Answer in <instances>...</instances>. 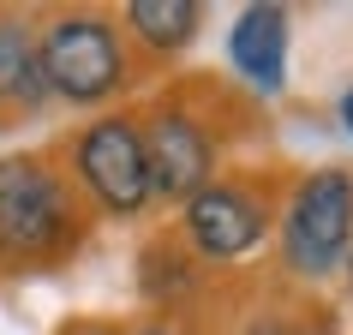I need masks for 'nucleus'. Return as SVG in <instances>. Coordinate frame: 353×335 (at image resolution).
<instances>
[{
    "mask_svg": "<svg viewBox=\"0 0 353 335\" xmlns=\"http://www.w3.org/2000/svg\"><path fill=\"white\" fill-rule=\"evenodd\" d=\"M263 227H270V216L245 186H204L186 204V234L204 258H240L263 240Z\"/></svg>",
    "mask_w": 353,
    "mask_h": 335,
    "instance_id": "423d86ee",
    "label": "nucleus"
},
{
    "mask_svg": "<svg viewBox=\"0 0 353 335\" xmlns=\"http://www.w3.org/2000/svg\"><path fill=\"white\" fill-rule=\"evenodd\" d=\"M84 335H108V329H84Z\"/></svg>",
    "mask_w": 353,
    "mask_h": 335,
    "instance_id": "ddd939ff",
    "label": "nucleus"
},
{
    "mask_svg": "<svg viewBox=\"0 0 353 335\" xmlns=\"http://www.w3.org/2000/svg\"><path fill=\"white\" fill-rule=\"evenodd\" d=\"M42 72L66 102H102L126 84V54L102 12H60L42 30Z\"/></svg>",
    "mask_w": 353,
    "mask_h": 335,
    "instance_id": "f03ea898",
    "label": "nucleus"
},
{
    "mask_svg": "<svg viewBox=\"0 0 353 335\" xmlns=\"http://www.w3.org/2000/svg\"><path fill=\"white\" fill-rule=\"evenodd\" d=\"M353 240V180L341 168H317L299 180L288 222H281V252L299 276H330Z\"/></svg>",
    "mask_w": 353,
    "mask_h": 335,
    "instance_id": "7ed1b4c3",
    "label": "nucleus"
},
{
    "mask_svg": "<svg viewBox=\"0 0 353 335\" xmlns=\"http://www.w3.org/2000/svg\"><path fill=\"white\" fill-rule=\"evenodd\" d=\"M228 60L245 84L281 90V78H288V12L281 6H245L228 30Z\"/></svg>",
    "mask_w": 353,
    "mask_h": 335,
    "instance_id": "0eeeda50",
    "label": "nucleus"
},
{
    "mask_svg": "<svg viewBox=\"0 0 353 335\" xmlns=\"http://www.w3.org/2000/svg\"><path fill=\"white\" fill-rule=\"evenodd\" d=\"M72 162H78V180L96 192V204L108 210V216H138L150 204V192H156L144 132L132 126V120H120V114L78 132Z\"/></svg>",
    "mask_w": 353,
    "mask_h": 335,
    "instance_id": "20e7f679",
    "label": "nucleus"
},
{
    "mask_svg": "<svg viewBox=\"0 0 353 335\" xmlns=\"http://www.w3.org/2000/svg\"><path fill=\"white\" fill-rule=\"evenodd\" d=\"M78 240V204L60 174L37 156L0 162V245L12 258H60Z\"/></svg>",
    "mask_w": 353,
    "mask_h": 335,
    "instance_id": "f257e3e1",
    "label": "nucleus"
},
{
    "mask_svg": "<svg viewBox=\"0 0 353 335\" xmlns=\"http://www.w3.org/2000/svg\"><path fill=\"white\" fill-rule=\"evenodd\" d=\"M198 6L192 0H132L126 6V24L132 37L144 42V48H156V54H174V48H186L192 37H198Z\"/></svg>",
    "mask_w": 353,
    "mask_h": 335,
    "instance_id": "1a4fd4ad",
    "label": "nucleus"
},
{
    "mask_svg": "<svg viewBox=\"0 0 353 335\" xmlns=\"http://www.w3.org/2000/svg\"><path fill=\"white\" fill-rule=\"evenodd\" d=\"M0 252H6V245H0Z\"/></svg>",
    "mask_w": 353,
    "mask_h": 335,
    "instance_id": "4468645a",
    "label": "nucleus"
},
{
    "mask_svg": "<svg viewBox=\"0 0 353 335\" xmlns=\"http://www.w3.org/2000/svg\"><path fill=\"white\" fill-rule=\"evenodd\" d=\"M138 335H174V329H162V323H150V329H138Z\"/></svg>",
    "mask_w": 353,
    "mask_h": 335,
    "instance_id": "f8f14e48",
    "label": "nucleus"
},
{
    "mask_svg": "<svg viewBox=\"0 0 353 335\" xmlns=\"http://www.w3.org/2000/svg\"><path fill=\"white\" fill-rule=\"evenodd\" d=\"M42 96H48L42 42L30 37V24L0 19V102L6 108H42Z\"/></svg>",
    "mask_w": 353,
    "mask_h": 335,
    "instance_id": "6e6552de",
    "label": "nucleus"
},
{
    "mask_svg": "<svg viewBox=\"0 0 353 335\" xmlns=\"http://www.w3.org/2000/svg\"><path fill=\"white\" fill-rule=\"evenodd\" d=\"M144 150H150V174H156V192H162V198H186L192 204V198L210 186L216 156H210V138H204V126H198L192 114H180V108L150 114Z\"/></svg>",
    "mask_w": 353,
    "mask_h": 335,
    "instance_id": "39448f33",
    "label": "nucleus"
},
{
    "mask_svg": "<svg viewBox=\"0 0 353 335\" xmlns=\"http://www.w3.org/2000/svg\"><path fill=\"white\" fill-rule=\"evenodd\" d=\"M245 335H335V323L330 317H305V323H299V317H258V323H252V329Z\"/></svg>",
    "mask_w": 353,
    "mask_h": 335,
    "instance_id": "9d476101",
    "label": "nucleus"
},
{
    "mask_svg": "<svg viewBox=\"0 0 353 335\" xmlns=\"http://www.w3.org/2000/svg\"><path fill=\"white\" fill-rule=\"evenodd\" d=\"M341 120H347V132H353V90L341 96Z\"/></svg>",
    "mask_w": 353,
    "mask_h": 335,
    "instance_id": "9b49d317",
    "label": "nucleus"
}]
</instances>
